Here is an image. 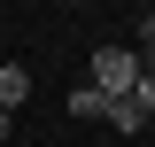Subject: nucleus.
<instances>
[{
    "label": "nucleus",
    "mask_w": 155,
    "mask_h": 147,
    "mask_svg": "<svg viewBox=\"0 0 155 147\" xmlns=\"http://www.w3.org/2000/svg\"><path fill=\"white\" fill-rule=\"evenodd\" d=\"M109 132H147V116H140V101H109Z\"/></svg>",
    "instance_id": "obj_4"
},
{
    "label": "nucleus",
    "mask_w": 155,
    "mask_h": 147,
    "mask_svg": "<svg viewBox=\"0 0 155 147\" xmlns=\"http://www.w3.org/2000/svg\"><path fill=\"white\" fill-rule=\"evenodd\" d=\"M93 93L132 101V93H140V47H101V54H93Z\"/></svg>",
    "instance_id": "obj_1"
},
{
    "label": "nucleus",
    "mask_w": 155,
    "mask_h": 147,
    "mask_svg": "<svg viewBox=\"0 0 155 147\" xmlns=\"http://www.w3.org/2000/svg\"><path fill=\"white\" fill-rule=\"evenodd\" d=\"M8 124H16V116H8V109H0V139H8Z\"/></svg>",
    "instance_id": "obj_8"
},
{
    "label": "nucleus",
    "mask_w": 155,
    "mask_h": 147,
    "mask_svg": "<svg viewBox=\"0 0 155 147\" xmlns=\"http://www.w3.org/2000/svg\"><path fill=\"white\" fill-rule=\"evenodd\" d=\"M140 77H155V39H140Z\"/></svg>",
    "instance_id": "obj_6"
},
{
    "label": "nucleus",
    "mask_w": 155,
    "mask_h": 147,
    "mask_svg": "<svg viewBox=\"0 0 155 147\" xmlns=\"http://www.w3.org/2000/svg\"><path fill=\"white\" fill-rule=\"evenodd\" d=\"M70 116H78V124H101V116H109V93L78 85V93H70Z\"/></svg>",
    "instance_id": "obj_3"
},
{
    "label": "nucleus",
    "mask_w": 155,
    "mask_h": 147,
    "mask_svg": "<svg viewBox=\"0 0 155 147\" xmlns=\"http://www.w3.org/2000/svg\"><path fill=\"white\" fill-rule=\"evenodd\" d=\"M23 93H31V70H23V62H0V109L16 116V109H23Z\"/></svg>",
    "instance_id": "obj_2"
},
{
    "label": "nucleus",
    "mask_w": 155,
    "mask_h": 147,
    "mask_svg": "<svg viewBox=\"0 0 155 147\" xmlns=\"http://www.w3.org/2000/svg\"><path fill=\"white\" fill-rule=\"evenodd\" d=\"M140 39H155V8H147V23H140Z\"/></svg>",
    "instance_id": "obj_7"
},
{
    "label": "nucleus",
    "mask_w": 155,
    "mask_h": 147,
    "mask_svg": "<svg viewBox=\"0 0 155 147\" xmlns=\"http://www.w3.org/2000/svg\"><path fill=\"white\" fill-rule=\"evenodd\" d=\"M132 101H140V116L155 124V77H140V93H132Z\"/></svg>",
    "instance_id": "obj_5"
}]
</instances>
